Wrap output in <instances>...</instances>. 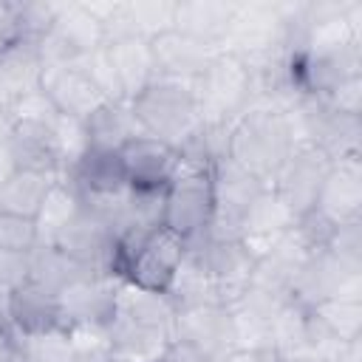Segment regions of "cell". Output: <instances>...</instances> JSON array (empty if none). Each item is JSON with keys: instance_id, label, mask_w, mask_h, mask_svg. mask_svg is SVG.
<instances>
[{"instance_id": "603a6c76", "label": "cell", "mask_w": 362, "mask_h": 362, "mask_svg": "<svg viewBox=\"0 0 362 362\" xmlns=\"http://www.w3.org/2000/svg\"><path fill=\"white\" fill-rule=\"evenodd\" d=\"M88 150H107L119 153L124 141L141 136V127L130 110V102H102L90 116L82 119Z\"/></svg>"}, {"instance_id": "7402d4cb", "label": "cell", "mask_w": 362, "mask_h": 362, "mask_svg": "<svg viewBox=\"0 0 362 362\" xmlns=\"http://www.w3.org/2000/svg\"><path fill=\"white\" fill-rule=\"evenodd\" d=\"M54 124L6 119V136H8L11 153H14L20 170H40V173H51V175L59 178Z\"/></svg>"}, {"instance_id": "b9f144b4", "label": "cell", "mask_w": 362, "mask_h": 362, "mask_svg": "<svg viewBox=\"0 0 362 362\" xmlns=\"http://www.w3.org/2000/svg\"><path fill=\"white\" fill-rule=\"evenodd\" d=\"M0 334H14L11 331V291L0 288Z\"/></svg>"}, {"instance_id": "9c48e42d", "label": "cell", "mask_w": 362, "mask_h": 362, "mask_svg": "<svg viewBox=\"0 0 362 362\" xmlns=\"http://www.w3.org/2000/svg\"><path fill=\"white\" fill-rule=\"evenodd\" d=\"M331 164L334 161L320 147H314L308 141L294 144L291 156L286 158V164L280 167V173L272 181V189L286 201V206L294 212V218H303L314 209Z\"/></svg>"}, {"instance_id": "8d00e7d4", "label": "cell", "mask_w": 362, "mask_h": 362, "mask_svg": "<svg viewBox=\"0 0 362 362\" xmlns=\"http://www.w3.org/2000/svg\"><path fill=\"white\" fill-rule=\"evenodd\" d=\"M322 102L337 110V113H348V116H362V74L342 79L337 88H331Z\"/></svg>"}, {"instance_id": "ffe728a7", "label": "cell", "mask_w": 362, "mask_h": 362, "mask_svg": "<svg viewBox=\"0 0 362 362\" xmlns=\"http://www.w3.org/2000/svg\"><path fill=\"white\" fill-rule=\"evenodd\" d=\"M62 325H65V317H62L59 297L54 291L42 288L34 280L11 291V331L17 339H31Z\"/></svg>"}, {"instance_id": "2e32d148", "label": "cell", "mask_w": 362, "mask_h": 362, "mask_svg": "<svg viewBox=\"0 0 362 362\" xmlns=\"http://www.w3.org/2000/svg\"><path fill=\"white\" fill-rule=\"evenodd\" d=\"M209 277L215 283L218 300L221 305H232L249 286H252V274H255V257L243 249L240 240H212V238H201L195 240Z\"/></svg>"}, {"instance_id": "d4e9b609", "label": "cell", "mask_w": 362, "mask_h": 362, "mask_svg": "<svg viewBox=\"0 0 362 362\" xmlns=\"http://www.w3.org/2000/svg\"><path fill=\"white\" fill-rule=\"evenodd\" d=\"M167 297L175 308H187V305H206V303H221L215 283L209 277V269L198 252L195 243H187L184 260L167 288Z\"/></svg>"}, {"instance_id": "ab89813d", "label": "cell", "mask_w": 362, "mask_h": 362, "mask_svg": "<svg viewBox=\"0 0 362 362\" xmlns=\"http://www.w3.org/2000/svg\"><path fill=\"white\" fill-rule=\"evenodd\" d=\"M17 158L11 153V144H8V136H6V119H0V184L8 181L14 173H17Z\"/></svg>"}, {"instance_id": "52a82bcc", "label": "cell", "mask_w": 362, "mask_h": 362, "mask_svg": "<svg viewBox=\"0 0 362 362\" xmlns=\"http://www.w3.org/2000/svg\"><path fill=\"white\" fill-rule=\"evenodd\" d=\"M266 189L252 173L238 167L229 156L212 161V192H215V212L206 238L212 240H238L243 215L249 212L252 201Z\"/></svg>"}, {"instance_id": "ac0fdd59", "label": "cell", "mask_w": 362, "mask_h": 362, "mask_svg": "<svg viewBox=\"0 0 362 362\" xmlns=\"http://www.w3.org/2000/svg\"><path fill=\"white\" fill-rule=\"evenodd\" d=\"M116 283L119 277L93 272L65 291H59V305L65 325H105L113 314V300H116Z\"/></svg>"}, {"instance_id": "d590c367", "label": "cell", "mask_w": 362, "mask_h": 362, "mask_svg": "<svg viewBox=\"0 0 362 362\" xmlns=\"http://www.w3.org/2000/svg\"><path fill=\"white\" fill-rule=\"evenodd\" d=\"M31 356L37 362H71V339H68V328H54L48 334L31 337V339H20Z\"/></svg>"}, {"instance_id": "6da1fadb", "label": "cell", "mask_w": 362, "mask_h": 362, "mask_svg": "<svg viewBox=\"0 0 362 362\" xmlns=\"http://www.w3.org/2000/svg\"><path fill=\"white\" fill-rule=\"evenodd\" d=\"M173 317L175 305L167 294H153L119 280L107 320L113 356L124 362H153L173 342Z\"/></svg>"}, {"instance_id": "3957f363", "label": "cell", "mask_w": 362, "mask_h": 362, "mask_svg": "<svg viewBox=\"0 0 362 362\" xmlns=\"http://www.w3.org/2000/svg\"><path fill=\"white\" fill-rule=\"evenodd\" d=\"M130 110L144 136H153L178 153H187L204 130L192 85L181 79L158 76L130 99Z\"/></svg>"}, {"instance_id": "9a60e30c", "label": "cell", "mask_w": 362, "mask_h": 362, "mask_svg": "<svg viewBox=\"0 0 362 362\" xmlns=\"http://www.w3.org/2000/svg\"><path fill=\"white\" fill-rule=\"evenodd\" d=\"M297 218L294 212L286 206V201L272 189L266 187L249 206V212L243 215V223H240V232H238V240L243 243V249L260 260L266 252H272L291 229H294Z\"/></svg>"}, {"instance_id": "7bdbcfd3", "label": "cell", "mask_w": 362, "mask_h": 362, "mask_svg": "<svg viewBox=\"0 0 362 362\" xmlns=\"http://www.w3.org/2000/svg\"><path fill=\"white\" fill-rule=\"evenodd\" d=\"M6 362H37V359H34V356H31V351H28V348H25V345H23V342L17 339Z\"/></svg>"}, {"instance_id": "cb8c5ba5", "label": "cell", "mask_w": 362, "mask_h": 362, "mask_svg": "<svg viewBox=\"0 0 362 362\" xmlns=\"http://www.w3.org/2000/svg\"><path fill=\"white\" fill-rule=\"evenodd\" d=\"M105 45H107V54L113 59V68H116V76H119V85H122V93H124L127 102L133 96H139L150 82L158 79V71H156L153 51H150L147 40L124 37V40L105 42Z\"/></svg>"}, {"instance_id": "d6986e66", "label": "cell", "mask_w": 362, "mask_h": 362, "mask_svg": "<svg viewBox=\"0 0 362 362\" xmlns=\"http://www.w3.org/2000/svg\"><path fill=\"white\" fill-rule=\"evenodd\" d=\"M240 3L232 0H175L173 28L221 51Z\"/></svg>"}, {"instance_id": "60d3db41", "label": "cell", "mask_w": 362, "mask_h": 362, "mask_svg": "<svg viewBox=\"0 0 362 362\" xmlns=\"http://www.w3.org/2000/svg\"><path fill=\"white\" fill-rule=\"evenodd\" d=\"M218 362H280L274 351H246V348H235L226 356H221Z\"/></svg>"}, {"instance_id": "484cf974", "label": "cell", "mask_w": 362, "mask_h": 362, "mask_svg": "<svg viewBox=\"0 0 362 362\" xmlns=\"http://www.w3.org/2000/svg\"><path fill=\"white\" fill-rule=\"evenodd\" d=\"M79 209H82V198L76 195L71 181L68 178H54V184L48 187V192L42 198V206L34 218L40 243H54V238L79 215Z\"/></svg>"}, {"instance_id": "277c9868", "label": "cell", "mask_w": 362, "mask_h": 362, "mask_svg": "<svg viewBox=\"0 0 362 362\" xmlns=\"http://www.w3.org/2000/svg\"><path fill=\"white\" fill-rule=\"evenodd\" d=\"M215 212L212 192V161L181 156V164L173 181L164 189L161 201V226L170 229L184 243L206 238Z\"/></svg>"}, {"instance_id": "4dcf8cb0", "label": "cell", "mask_w": 362, "mask_h": 362, "mask_svg": "<svg viewBox=\"0 0 362 362\" xmlns=\"http://www.w3.org/2000/svg\"><path fill=\"white\" fill-rule=\"evenodd\" d=\"M71 339V362H110L113 345L105 325H65Z\"/></svg>"}, {"instance_id": "f546056e", "label": "cell", "mask_w": 362, "mask_h": 362, "mask_svg": "<svg viewBox=\"0 0 362 362\" xmlns=\"http://www.w3.org/2000/svg\"><path fill=\"white\" fill-rule=\"evenodd\" d=\"M127 17L133 37L153 40L173 28L175 20V0H127Z\"/></svg>"}, {"instance_id": "8fae6325", "label": "cell", "mask_w": 362, "mask_h": 362, "mask_svg": "<svg viewBox=\"0 0 362 362\" xmlns=\"http://www.w3.org/2000/svg\"><path fill=\"white\" fill-rule=\"evenodd\" d=\"M173 339L195 348L206 359L218 362L229 351H235V334H232V317L229 308L221 303L206 305H187L175 308L173 317Z\"/></svg>"}, {"instance_id": "5bb4252c", "label": "cell", "mask_w": 362, "mask_h": 362, "mask_svg": "<svg viewBox=\"0 0 362 362\" xmlns=\"http://www.w3.org/2000/svg\"><path fill=\"white\" fill-rule=\"evenodd\" d=\"M314 212L331 226L362 221V156H348L331 164Z\"/></svg>"}, {"instance_id": "7c38bea8", "label": "cell", "mask_w": 362, "mask_h": 362, "mask_svg": "<svg viewBox=\"0 0 362 362\" xmlns=\"http://www.w3.org/2000/svg\"><path fill=\"white\" fill-rule=\"evenodd\" d=\"M113 238H116L113 223L105 215H99V212H93L90 206L82 204L79 215L54 238V243H45V246L59 249L62 255H68L71 260H76V263H82L93 272L110 274Z\"/></svg>"}, {"instance_id": "30bf717a", "label": "cell", "mask_w": 362, "mask_h": 362, "mask_svg": "<svg viewBox=\"0 0 362 362\" xmlns=\"http://www.w3.org/2000/svg\"><path fill=\"white\" fill-rule=\"evenodd\" d=\"M337 294L362 297V269L337 260L328 249L311 252L291 283L288 300L311 308V305H317L328 297H337Z\"/></svg>"}, {"instance_id": "f6af8a7d", "label": "cell", "mask_w": 362, "mask_h": 362, "mask_svg": "<svg viewBox=\"0 0 362 362\" xmlns=\"http://www.w3.org/2000/svg\"><path fill=\"white\" fill-rule=\"evenodd\" d=\"M110 362H124V359H116V356H113V359H110Z\"/></svg>"}, {"instance_id": "83f0119b", "label": "cell", "mask_w": 362, "mask_h": 362, "mask_svg": "<svg viewBox=\"0 0 362 362\" xmlns=\"http://www.w3.org/2000/svg\"><path fill=\"white\" fill-rule=\"evenodd\" d=\"M88 274H93V269H88V266L71 260L68 255H62V252L54 249V246L40 243V246L31 252V280L40 283L42 288L54 291V294L65 291L68 286H74L76 280H82V277H88Z\"/></svg>"}, {"instance_id": "44dd1931", "label": "cell", "mask_w": 362, "mask_h": 362, "mask_svg": "<svg viewBox=\"0 0 362 362\" xmlns=\"http://www.w3.org/2000/svg\"><path fill=\"white\" fill-rule=\"evenodd\" d=\"M150 51H153V62H156V71L158 76L164 79H181V82H192L204 68L206 62L218 54L215 48L170 28L158 37L150 40Z\"/></svg>"}, {"instance_id": "1f68e13d", "label": "cell", "mask_w": 362, "mask_h": 362, "mask_svg": "<svg viewBox=\"0 0 362 362\" xmlns=\"http://www.w3.org/2000/svg\"><path fill=\"white\" fill-rule=\"evenodd\" d=\"M88 76L93 79V85L99 88V93L105 96V102H127L124 93H122V85H119V76H116V68H113V59L107 54V45L96 48L93 54H88L82 59Z\"/></svg>"}, {"instance_id": "ba28073f", "label": "cell", "mask_w": 362, "mask_h": 362, "mask_svg": "<svg viewBox=\"0 0 362 362\" xmlns=\"http://www.w3.org/2000/svg\"><path fill=\"white\" fill-rule=\"evenodd\" d=\"M184 252H187V243L181 238H175L164 226H156L141 238V243L124 260V266L119 269V280L153 294H167L184 260Z\"/></svg>"}, {"instance_id": "f35d334b", "label": "cell", "mask_w": 362, "mask_h": 362, "mask_svg": "<svg viewBox=\"0 0 362 362\" xmlns=\"http://www.w3.org/2000/svg\"><path fill=\"white\" fill-rule=\"evenodd\" d=\"M153 362H212V359H206V356L198 354L195 348H189V345H184V342H178V339H173Z\"/></svg>"}, {"instance_id": "74e56055", "label": "cell", "mask_w": 362, "mask_h": 362, "mask_svg": "<svg viewBox=\"0 0 362 362\" xmlns=\"http://www.w3.org/2000/svg\"><path fill=\"white\" fill-rule=\"evenodd\" d=\"M31 280V252H3L0 249V288L14 291Z\"/></svg>"}, {"instance_id": "ee69618b", "label": "cell", "mask_w": 362, "mask_h": 362, "mask_svg": "<svg viewBox=\"0 0 362 362\" xmlns=\"http://www.w3.org/2000/svg\"><path fill=\"white\" fill-rule=\"evenodd\" d=\"M14 342H17V337H14V334H0V362H6V359H8V354H11Z\"/></svg>"}, {"instance_id": "e575fe53", "label": "cell", "mask_w": 362, "mask_h": 362, "mask_svg": "<svg viewBox=\"0 0 362 362\" xmlns=\"http://www.w3.org/2000/svg\"><path fill=\"white\" fill-rule=\"evenodd\" d=\"M31 42L23 14V0H0V54Z\"/></svg>"}, {"instance_id": "4fadbf2b", "label": "cell", "mask_w": 362, "mask_h": 362, "mask_svg": "<svg viewBox=\"0 0 362 362\" xmlns=\"http://www.w3.org/2000/svg\"><path fill=\"white\" fill-rule=\"evenodd\" d=\"M119 161L127 175V187L139 192H161L173 181L181 153L153 136H133L119 147Z\"/></svg>"}, {"instance_id": "5b68a950", "label": "cell", "mask_w": 362, "mask_h": 362, "mask_svg": "<svg viewBox=\"0 0 362 362\" xmlns=\"http://www.w3.org/2000/svg\"><path fill=\"white\" fill-rule=\"evenodd\" d=\"M189 85L204 127L229 130L252 107L249 65L229 51H218Z\"/></svg>"}, {"instance_id": "f1b7e54d", "label": "cell", "mask_w": 362, "mask_h": 362, "mask_svg": "<svg viewBox=\"0 0 362 362\" xmlns=\"http://www.w3.org/2000/svg\"><path fill=\"white\" fill-rule=\"evenodd\" d=\"M311 314L342 342L362 339V297L337 294L317 305H311Z\"/></svg>"}, {"instance_id": "d6a6232c", "label": "cell", "mask_w": 362, "mask_h": 362, "mask_svg": "<svg viewBox=\"0 0 362 362\" xmlns=\"http://www.w3.org/2000/svg\"><path fill=\"white\" fill-rule=\"evenodd\" d=\"M40 243L37 223L23 215L0 212V249L3 252H34Z\"/></svg>"}, {"instance_id": "e0dca14e", "label": "cell", "mask_w": 362, "mask_h": 362, "mask_svg": "<svg viewBox=\"0 0 362 362\" xmlns=\"http://www.w3.org/2000/svg\"><path fill=\"white\" fill-rule=\"evenodd\" d=\"M40 90L51 99V105L57 107V113L71 116V119H79V122L85 116H90L105 102V96L99 93V88L88 76V71H85L82 62L42 68Z\"/></svg>"}, {"instance_id": "4316f807", "label": "cell", "mask_w": 362, "mask_h": 362, "mask_svg": "<svg viewBox=\"0 0 362 362\" xmlns=\"http://www.w3.org/2000/svg\"><path fill=\"white\" fill-rule=\"evenodd\" d=\"M54 178L57 175L40 170H17L8 181L0 184V212H11L34 221Z\"/></svg>"}, {"instance_id": "836d02e7", "label": "cell", "mask_w": 362, "mask_h": 362, "mask_svg": "<svg viewBox=\"0 0 362 362\" xmlns=\"http://www.w3.org/2000/svg\"><path fill=\"white\" fill-rule=\"evenodd\" d=\"M325 249H328L337 260L362 269V221L334 226V232H331Z\"/></svg>"}, {"instance_id": "8992f818", "label": "cell", "mask_w": 362, "mask_h": 362, "mask_svg": "<svg viewBox=\"0 0 362 362\" xmlns=\"http://www.w3.org/2000/svg\"><path fill=\"white\" fill-rule=\"evenodd\" d=\"M105 45V31L85 3H57V14L45 37L37 42L42 68L82 62Z\"/></svg>"}, {"instance_id": "7a4b0ae2", "label": "cell", "mask_w": 362, "mask_h": 362, "mask_svg": "<svg viewBox=\"0 0 362 362\" xmlns=\"http://www.w3.org/2000/svg\"><path fill=\"white\" fill-rule=\"evenodd\" d=\"M297 139L286 110L277 107H249L226 136V156L252 173L257 181L272 187L274 175L291 156Z\"/></svg>"}]
</instances>
